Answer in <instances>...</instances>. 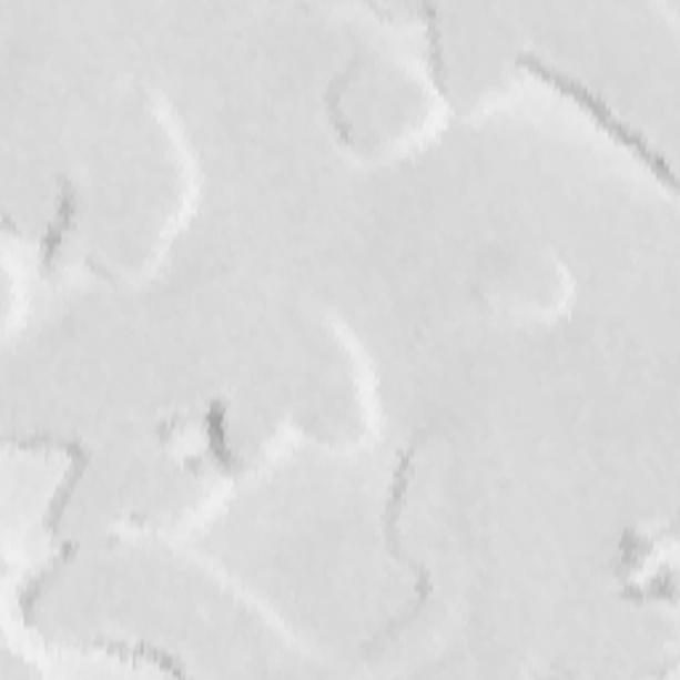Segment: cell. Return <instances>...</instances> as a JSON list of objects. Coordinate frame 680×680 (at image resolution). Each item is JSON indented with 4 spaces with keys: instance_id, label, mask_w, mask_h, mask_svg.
<instances>
[{
    "instance_id": "obj_10",
    "label": "cell",
    "mask_w": 680,
    "mask_h": 680,
    "mask_svg": "<svg viewBox=\"0 0 680 680\" xmlns=\"http://www.w3.org/2000/svg\"><path fill=\"white\" fill-rule=\"evenodd\" d=\"M619 596L628 598V601H651V598H668V601H676V577L668 571V575L654 577L646 588H638V585L622 588Z\"/></svg>"
},
{
    "instance_id": "obj_3",
    "label": "cell",
    "mask_w": 680,
    "mask_h": 680,
    "mask_svg": "<svg viewBox=\"0 0 680 680\" xmlns=\"http://www.w3.org/2000/svg\"><path fill=\"white\" fill-rule=\"evenodd\" d=\"M6 442L13 444V447H19V449L57 447L72 457L70 474H67L62 487H59L57 495H53V500L49 505V516H45V529H49V535L59 537V527H62L67 505H70L72 495H75L78 484L85 476V468H89V463H91L89 447H83V444L75 439H62V436H53V434H32V436H19V439L17 436H6Z\"/></svg>"
},
{
    "instance_id": "obj_1",
    "label": "cell",
    "mask_w": 680,
    "mask_h": 680,
    "mask_svg": "<svg viewBox=\"0 0 680 680\" xmlns=\"http://www.w3.org/2000/svg\"><path fill=\"white\" fill-rule=\"evenodd\" d=\"M430 436V428L417 430L415 439L404 447V453L399 455V466L394 470V481H390V495H388V505H386V516H383V535H386V545L390 550V556L396 558V561L404 564L407 569L415 571L417 577V588H415V603L409 606V611H404L402 617H396L394 622H388L386 628L375 632L369 641L362 646V651L365 654H373L375 649H380V646H386L388 641H394L396 632H402L404 628H409V625L415 622L417 617H420V611L426 609L430 590H434V582H430V571L426 567H420V564H415L413 558L404 554L402 548V531H399V516L404 508V497H407V487H409V476H413V460L417 455V447H420L423 442H426Z\"/></svg>"
},
{
    "instance_id": "obj_4",
    "label": "cell",
    "mask_w": 680,
    "mask_h": 680,
    "mask_svg": "<svg viewBox=\"0 0 680 680\" xmlns=\"http://www.w3.org/2000/svg\"><path fill=\"white\" fill-rule=\"evenodd\" d=\"M59 202H57V215H53V221L45 229L43 240H40V272L51 274L53 272V261H57L59 247H62L64 234L70 232L72 219H75L78 211V190L72 186L70 179L59 176Z\"/></svg>"
},
{
    "instance_id": "obj_7",
    "label": "cell",
    "mask_w": 680,
    "mask_h": 680,
    "mask_svg": "<svg viewBox=\"0 0 680 680\" xmlns=\"http://www.w3.org/2000/svg\"><path fill=\"white\" fill-rule=\"evenodd\" d=\"M205 434H207V447H211V457L226 470L229 476L242 474V460L229 449L226 444V402L213 399L207 402L205 413Z\"/></svg>"
},
{
    "instance_id": "obj_5",
    "label": "cell",
    "mask_w": 680,
    "mask_h": 680,
    "mask_svg": "<svg viewBox=\"0 0 680 680\" xmlns=\"http://www.w3.org/2000/svg\"><path fill=\"white\" fill-rule=\"evenodd\" d=\"M85 649L104 651V654H112L118 659H133V662H152V664H158L163 672H168V676H179V678L190 676V670H186V664L181 662L179 657L168 654V651L158 649V646H150V643H141V641L123 643V641H104V638H93L91 643H85Z\"/></svg>"
},
{
    "instance_id": "obj_2",
    "label": "cell",
    "mask_w": 680,
    "mask_h": 680,
    "mask_svg": "<svg viewBox=\"0 0 680 680\" xmlns=\"http://www.w3.org/2000/svg\"><path fill=\"white\" fill-rule=\"evenodd\" d=\"M516 64L521 67V70L535 72L537 78L548 80V83L554 85L556 91L567 93V97L575 99L577 104H582V110L588 112L590 118L596 120V123H601L606 131H609L611 136L619 141V144H625V146H628V150L636 152L638 158H641L643 163L651 168V173H654V176L662 181V184H668L670 190H676V173H672V168H670L668 160H664L662 154H659L654 146H651L649 141L643 139V133H638L636 128L625 123V120H619L617 114H615V110H611V106L606 104V101L598 97V93H592L588 85L580 83V80H577V78H571V75H567V72L556 70V67H550L548 62H542V59L535 57V53H518Z\"/></svg>"
},
{
    "instance_id": "obj_6",
    "label": "cell",
    "mask_w": 680,
    "mask_h": 680,
    "mask_svg": "<svg viewBox=\"0 0 680 680\" xmlns=\"http://www.w3.org/2000/svg\"><path fill=\"white\" fill-rule=\"evenodd\" d=\"M80 550V542L78 540H67L62 548H59V554L53 561L45 567L40 575L32 580L27 588L22 590V596H19V611H22V622L27 625V628H32V622H35V606L40 601V596H43V590L49 588V585L57 580V575L62 571L67 564L75 558V554Z\"/></svg>"
},
{
    "instance_id": "obj_8",
    "label": "cell",
    "mask_w": 680,
    "mask_h": 680,
    "mask_svg": "<svg viewBox=\"0 0 680 680\" xmlns=\"http://www.w3.org/2000/svg\"><path fill=\"white\" fill-rule=\"evenodd\" d=\"M404 11H417L423 13L428 27V45H430V75H434L436 89L444 99L449 101V89H447V64H444V45H442V30H439V9L434 3H417L407 6Z\"/></svg>"
},
{
    "instance_id": "obj_11",
    "label": "cell",
    "mask_w": 680,
    "mask_h": 680,
    "mask_svg": "<svg viewBox=\"0 0 680 680\" xmlns=\"http://www.w3.org/2000/svg\"><path fill=\"white\" fill-rule=\"evenodd\" d=\"M657 542H659V537H651V540H646V537L636 535V531H632V529L625 531L622 542H619V554H622V567L625 569L638 567V561H641L643 556H649L651 550H654Z\"/></svg>"
},
{
    "instance_id": "obj_9",
    "label": "cell",
    "mask_w": 680,
    "mask_h": 680,
    "mask_svg": "<svg viewBox=\"0 0 680 680\" xmlns=\"http://www.w3.org/2000/svg\"><path fill=\"white\" fill-rule=\"evenodd\" d=\"M359 67H362L359 59H354V62L348 64L346 70H343L341 75L333 80V83H329V91H327V110H329V120H333V128H335V133H338V139L343 141V144H348V146H354L356 141H354L352 125H348L346 120H343V114H341V97H343V91H346V85L352 83V80H354L356 70H359Z\"/></svg>"
}]
</instances>
